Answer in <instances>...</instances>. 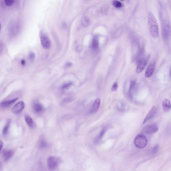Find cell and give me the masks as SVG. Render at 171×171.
<instances>
[{"label": "cell", "instance_id": "5bb4252c", "mask_svg": "<svg viewBox=\"0 0 171 171\" xmlns=\"http://www.w3.org/2000/svg\"><path fill=\"white\" fill-rule=\"evenodd\" d=\"M18 99V98H16L15 99L9 100V101H3L0 103V107L2 108H6L8 106H10L13 103H15Z\"/></svg>", "mask_w": 171, "mask_h": 171}, {"label": "cell", "instance_id": "ba28073f", "mask_svg": "<svg viewBox=\"0 0 171 171\" xmlns=\"http://www.w3.org/2000/svg\"><path fill=\"white\" fill-rule=\"evenodd\" d=\"M158 108L156 106H153L151 110H149V112H148L147 115H146V117L144 118V121L142 123V124H144L145 123H147L148 121L151 120L153 117L155 116V114L157 113Z\"/></svg>", "mask_w": 171, "mask_h": 171}, {"label": "cell", "instance_id": "9a60e30c", "mask_svg": "<svg viewBox=\"0 0 171 171\" xmlns=\"http://www.w3.org/2000/svg\"><path fill=\"white\" fill-rule=\"evenodd\" d=\"M98 47H99V40L97 36H96L92 39V42L91 44V48L92 50H96L98 49Z\"/></svg>", "mask_w": 171, "mask_h": 171}, {"label": "cell", "instance_id": "ffe728a7", "mask_svg": "<svg viewBox=\"0 0 171 171\" xmlns=\"http://www.w3.org/2000/svg\"><path fill=\"white\" fill-rule=\"evenodd\" d=\"M81 24L84 27H87L89 25V19L87 17L84 16L81 18Z\"/></svg>", "mask_w": 171, "mask_h": 171}, {"label": "cell", "instance_id": "f546056e", "mask_svg": "<svg viewBox=\"0 0 171 171\" xmlns=\"http://www.w3.org/2000/svg\"><path fill=\"white\" fill-rule=\"evenodd\" d=\"M3 49V44L1 41H0V54L2 52Z\"/></svg>", "mask_w": 171, "mask_h": 171}, {"label": "cell", "instance_id": "8fae6325", "mask_svg": "<svg viewBox=\"0 0 171 171\" xmlns=\"http://www.w3.org/2000/svg\"><path fill=\"white\" fill-rule=\"evenodd\" d=\"M101 99L99 98H96L94 101V103L92 105V108L90 110V112L93 114V113H96V112H97L99 109L100 105H101Z\"/></svg>", "mask_w": 171, "mask_h": 171}, {"label": "cell", "instance_id": "d4e9b609", "mask_svg": "<svg viewBox=\"0 0 171 171\" xmlns=\"http://www.w3.org/2000/svg\"><path fill=\"white\" fill-rule=\"evenodd\" d=\"M158 149H159V145L158 144H156V146H154V147L153 149H152V154H156L157 153V152L158 151Z\"/></svg>", "mask_w": 171, "mask_h": 171}, {"label": "cell", "instance_id": "6da1fadb", "mask_svg": "<svg viewBox=\"0 0 171 171\" xmlns=\"http://www.w3.org/2000/svg\"><path fill=\"white\" fill-rule=\"evenodd\" d=\"M148 25L149 33L154 38H157L159 36V28L156 18L151 12L148 13Z\"/></svg>", "mask_w": 171, "mask_h": 171}, {"label": "cell", "instance_id": "9c48e42d", "mask_svg": "<svg viewBox=\"0 0 171 171\" xmlns=\"http://www.w3.org/2000/svg\"><path fill=\"white\" fill-rule=\"evenodd\" d=\"M155 63L154 62L150 63L145 72V76L146 78H149L153 75L155 70Z\"/></svg>", "mask_w": 171, "mask_h": 171}, {"label": "cell", "instance_id": "8992f818", "mask_svg": "<svg viewBox=\"0 0 171 171\" xmlns=\"http://www.w3.org/2000/svg\"><path fill=\"white\" fill-rule=\"evenodd\" d=\"M40 40L42 46L45 49H48L50 48L51 42L48 37L46 34L41 33V34H40Z\"/></svg>", "mask_w": 171, "mask_h": 171}, {"label": "cell", "instance_id": "44dd1931", "mask_svg": "<svg viewBox=\"0 0 171 171\" xmlns=\"http://www.w3.org/2000/svg\"><path fill=\"white\" fill-rule=\"evenodd\" d=\"M135 81L134 80L131 82L130 83V87H129V90H128V96L129 97L131 98L132 97V96H131V92H132V90H133V88L135 87Z\"/></svg>", "mask_w": 171, "mask_h": 171}, {"label": "cell", "instance_id": "d6986e66", "mask_svg": "<svg viewBox=\"0 0 171 171\" xmlns=\"http://www.w3.org/2000/svg\"><path fill=\"white\" fill-rule=\"evenodd\" d=\"M33 109L36 112H40L43 110V106L40 103H36L33 105Z\"/></svg>", "mask_w": 171, "mask_h": 171}, {"label": "cell", "instance_id": "4dcf8cb0", "mask_svg": "<svg viewBox=\"0 0 171 171\" xmlns=\"http://www.w3.org/2000/svg\"><path fill=\"white\" fill-rule=\"evenodd\" d=\"M3 147V142L2 140H0V151H1Z\"/></svg>", "mask_w": 171, "mask_h": 171}, {"label": "cell", "instance_id": "e0dca14e", "mask_svg": "<svg viewBox=\"0 0 171 171\" xmlns=\"http://www.w3.org/2000/svg\"><path fill=\"white\" fill-rule=\"evenodd\" d=\"M106 131H107V128H103V130H101V133H99V135H97V137H96L95 140H94V142L96 143H98L101 140V139H103V137L105 133H106Z\"/></svg>", "mask_w": 171, "mask_h": 171}, {"label": "cell", "instance_id": "7402d4cb", "mask_svg": "<svg viewBox=\"0 0 171 171\" xmlns=\"http://www.w3.org/2000/svg\"><path fill=\"white\" fill-rule=\"evenodd\" d=\"M112 6H114V7L116 8L117 9L121 8L123 7V4L119 1H112Z\"/></svg>", "mask_w": 171, "mask_h": 171}, {"label": "cell", "instance_id": "277c9868", "mask_svg": "<svg viewBox=\"0 0 171 171\" xmlns=\"http://www.w3.org/2000/svg\"><path fill=\"white\" fill-rule=\"evenodd\" d=\"M158 131V127L157 124H149L145 126L142 130V133L146 135H152Z\"/></svg>", "mask_w": 171, "mask_h": 171}, {"label": "cell", "instance_id": "1f68e13d", "mask_svg": "<svg viewBox=\"0 0 171 171\" xmlns=\"http://www.w3.org/2000/svg\"><path fill=\"white\" fill-rule=\"evenodd\" d=\"M21 63L22 64V65H25V61L24 60H22L21 62Z\"/></svg>", "mask_w": 171, "mask_h": 171}, {"label": "cell", "instance_id": "484cf974", "mask_svg": "<svg viewBox=\"0 0 171 171\" xmlns=\"http://www.w3.org/2000/svg\"><path fill=\"white\" fill-rule=\"evenodd\" d=\"M5 4L8 6H11L14 4L15 1L14 0H6L5 1Z\"/></svg>", "mask_w": 171, "mask_h": 171}, {"label": "cell", "instance_id": "ac0fdd59", "mask_svg": "<svg viewBox=\"0 0 171 171\" xmlns=\"http://www.w3.org/2000/svg\"><path fill=\"white\" fill-rule=\"evenodd\" d=\"M25 119L26 122L27 124L28 125V126L33 128L34 126V122L33 121L32 119L31 118L29 115H26L25 116Z\"/></svg>", "mask_w": 171, "mask_h": 171}, {"label": "cell", "instance_id": "7a4b0ae2", "mask_svg": "<svg viewBox=\"0 0 171 171\" xmlns=\"http://www.w3.org/2000/svg\"><path fill=\"white\" fill-rule=\"evenodd\" d=\"M148 144V140L144 135H138L134 139V144L138 149L145 148Z\"/></svg>", "mask_w": 171, "mask_h": 171}, {"label": "cell", "instance_id": "5b68a950", "mask_svg": "<svg viewBox=\"0 0 171 171\" xmlns=\"http://www.w3.org/2000/svg\"><path fill=\"white\" fill-rule=\"evenodd\" d=\"M149 59V57H148L140 58L138 60V64L137 65L136 72L137 73H140L142 72V70L144 69L145 67L148 63V60Z\"/></svg>", "mask_w": 171, "mask_h": 171}, {"label": "cell", "instance_id": "30bf717a", "mask_svg": "<svg viewBox=\"0 0 171 171\" xmlns=\"http://www.w3.org/2000/svg\"><path fill=\"white\" fill-rule=\"evenodd\" d=\"M24 107L25 103L23 101H20L14 106L12 109V112L14 114H19L24 110Z\"/></svg>", "mask_w": 171, "mask_h": 171}, {"label": "cell", "instance_id": "4316f807", "mask_svg": "<svg viewBox=\"0 0 171 171\" xmlns=\"http://www.w3.org/2000/svg\"><path fill=\"white\" fill-rule=\"evenodd\" d=\"M118 88V83L117 82H115L113 84L112 86V90L113 91H117Z\"/></svg>", "mask_w": 171, "mask_h": 171}, {"label": "cell", "instance_id": "603a6c76", "mask_svg": "<svg viewBox=\"0 0 171 171\" xmlns=\"http://www.w3.org/2000/svg\"><path fill=\"white\" fill-rule=\"evenodd\" d=\"M10 123H11L10 122V120H9L8 121L7 123V124L5 126L4 128L3 133V134H4V135H7L8 133L9 128H10Z\"/></svg>", "mask_w": 171, "mask_h": 171}, {"label": "cell", "instance_id": "f1b7e54d", "mask_svg": "<svg viewBox=\"0 0 171 171\" xmlns=\"http://www.w3.org/2000/svg\"><path fill=\"white\" fill-rule=\"evenodd\" d=\"M29 57L30 58V59H31V60L34 59V58L35 57V54L34 53L31 52L29 54Z\"/></svg>", "mask_w": 171, "mask_h": 171}, {"label": "cell", "instance_id": "d6a6232c", "mask_svg": "<svg viewBox=\"0 0 171 171\" xmlns=\"http://www.w3.org/2000/svg\"><path fill=\"white\" fill-rule=\"evenodd\" d=\"M1 24L0 23V30H1Z\"/></svg>", "mask_w": 171, "mask_h": 171}, {"label": "cell", "instance_id": "52a82bcc", "mask_svg": "<svg viewBox=\"0 0 171 171\" xmlns=\"http://www.w3.org/2000/svg\"><path fill=\"white\" fill-rule=\"evenodd\" d=\"M58 164V159L54 156L49 157L47 160V165L48 168L51 171H54L56 169Z\"/></svg>", "mask_w": 171, "mask_h": 171}, {"label": "cell", "instance_id": "3957f363", "mask_svg": "<svg viewBox=\"0 0 171 171\" xmlns=\"http://www.w3.org/2000/svg\"><path fill=\"white\" fill-rule=\"evenodd\" d=\"M162 23V36L163 38L165 41H168L170 37V25L168 20H163Z\"/></svg>", "mask_w": 171, "mask_h": 171}, {"label": "cell", "instance_id": "7c38bea8", "mask_svg": "<svg viewBox=\"0 0 171 171\" xmlns=\"http://www.w3.org/2000/svg\"><path fill=\"white\" fill-rule=\"evenodd\" d=\"M13 151L12 150H4L3 152V156L5 161H8L13 156Z\"/></svg>", "mask_w": 171, "mask_h": 171}, {"label": "cell", "instance_id": "83f0119b", "mask_svg": "<svg viewBox=\"0 0 171 171\" xmlns=\"http://www.w3.org/2000/svg\"><path fill=\"white\" fill-rule=\"evenodd\" d=\"M71 84H72L71 82H69V83H66V84L63 85L62 87V89H65L68 88L69 87H70V85H71Z\"/></svg>", "mask_w": 171, "mask_h": 171}, {"label": "cell", "instance_id": "4fadbf2b", "mask_svg": "<svg viewBox=\"0 0 171 171\" xmlns=\"http://www.w3.org/2000/svg\"><path fill=\"white\" fill-rule=\"evenodd\" d=\"M162 106L163 110L165 112H169L171 110V103L169 99H164L163 101Z\"/></svg>", "mask_w": 171, "mask_h": 171}, {"label": "cell", "instance_id": "2e32d148", "mask_svg": "<svg viewBox=\"0 0 171 171\" xmlns=\"http://www.w3.org/2000/svg\"><path fill=\"white\" fill-rule=\"evenodd\" d=\"M117 108L120 111H126L129 109V106L124 102H121L117 105Z\"/></svg>", "mask_w": 171, "mask_h": 171}, {"label": "cell", "instance_id": "cb8c5ba5", "mask_svg": "<svg viewBox=\"0 0 171 171\" xmlns=\"http://www.w3.org/2000/svg\"><path fill=\"white\" fill-rule=\"evenodd\" d=\"M47 146V142L44 139H41L39 142V147L40 149H44Z\"/></svg>", "mask_w": 171, "mask_h": 171}]
</instances>
